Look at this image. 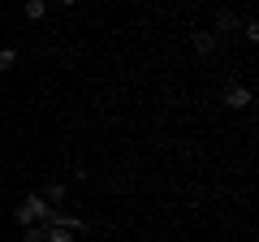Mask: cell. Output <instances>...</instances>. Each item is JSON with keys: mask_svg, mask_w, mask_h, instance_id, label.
<instances>
[{"mask_svg": "<svg viewBox=\"0 0 259 242\" xmlns=\"http://www.w3.org/2000/svg\"><path fill=\"white\" fill-rule=\"evenodd\" d=\"M190 44H194V52H199V56H212V52H216V44H221V39H216L212 30H199V35H194Z\"/></svg>", "mask_w": 259, "mask_h": 242, "instance_id": "3957f363", "label": "cell"}, {"mask_svg": "<svg viewBox=\"0 0 259 242\" xmlns=\"http://www.w3.org/2000/svg\"><path fill=\"white\" fill-rule=\"evenodd\" d=\"M39 195H44V204L61 208V204H65V195H69V186H65V182H48V186L39 190Z\"/></svg>", "mask_w": 259, "mask_h": 242, "instance_id": "7a4b0ae2", "label": "cell"}, {"mask_svg": "<svg viewBox=\"0 0 259 242\" xmlns=\"http://www.w3.org/2000/svg\"><path fill=\"white\" fill-rule=\"evenodd\" d=\"M18 65V52H13V48H0V69H13Z\"/></svg>", "mask_w": 259, "mask_h": 242, "instance_id": "ba28073f", "label": "cell"}, {"mask_svg": "<svg viewBox=\"0 0 259 242\" xmlns=\"http://www.w3.org/2000/svg\"><path fill=\"white\" fill-rule=\"evenodd\" d=\"M44 13H48L44 0H26V22H44Z\"/></svg>", "mask_w": 259, "mask_h": 242, "instance_id": "8992f818", "label": "cell"}, {"mask_svg": "<svg viewBox=\"0 0 259 242\" xmlns=\"http://www.w3.org/2000/svg\"><path fill=\"white\" fill-rule=\"evenodd\" d=\"M250 100H255L250 87H229V91H225V104H229V108H250Z\"/></svg>", "mask_w": 259, "mask_h": 242, "instance_id": "6da1fadb", "label": "cell"}, {"mask_svg": "<svg viewBox=\"0 0 259 242\" xmlns=\"http://www.w3.org/2000/svg\"><path fill=\"white\" fill-rule=\"evenodd\" d=\"M61 5H78V0H61Z\"/></svg>", "mask_w": 259, "mask_h": 242, "instance_id": "8fae6325", "label": "cell"}, {"mask_svg": "<svg viewBox=\"0 0 259 242\" xmlns=\"http://www.w3.org/2000/svg\"><path fill=\"white\" fill-rule=\"evenodd\" d=\"M229 30H238V18H233V9H221L216 13V30L212 35H229Z\"/></svg>", "mask_w": 259, "mask_h": 242, "instance_id": "277c9868", "label": "cell"}, {"mask_svg": "<svg viewBox=\"0 0 259 242\" xmlns=\"http://www.w3.org/2000/svg\"><path fill=\"white\" fill-rule=\"evenodd\" d=\"M44 242H74V233L61 229V225H48V229H44Z\"/></svg>", "mask_w": 259, "mask_h": 242, "instance_id": "5b68a950", "label": "cell"}, {"mask_svg": "<svg viewBox=\"0 0 259 242\" xmlns=\"http://www.w3.org/2000/svg\"><path fill=\"white\" fill-rule=\"evenodd\" d=\"M242 35H246V44H259V22H246V26H242Z\"/></svg>", "mask_w": 259, "mask_h": 242, "instance_id": "9c48e42d", "label": "cell"}, {"mask_svg": "<svg viewBox=\"0 0 259 242\" xmlns=\"http://www.w3.org/2000/svg\"><path fill=\"white\" fill-rule=\"evenodd\" d=\"M44 229L48 225H26V242H44Z\"/></svg>", "mask_w": 259, "mask_h": 242, "instance_id": "30bf717a", "label": "cell"}, {"mask_svg": "<svg viewBox=\"0 0 259 242\" xmlns=\"http://www.w3.org/2000/svg\"><path fill=\"white\" fill-rule=\"evenodd\" d=\"M13 221H18V225H22V229H26V225H35V216H30V208H26V204H22V208H13Z\"/></svg>", "mask_w": 259, "mask_h": 242, "instance_id": "52a82bcc", "label": "cell"}]
</instances>
